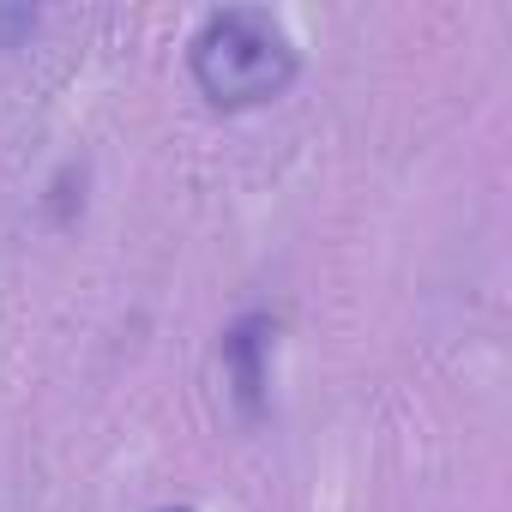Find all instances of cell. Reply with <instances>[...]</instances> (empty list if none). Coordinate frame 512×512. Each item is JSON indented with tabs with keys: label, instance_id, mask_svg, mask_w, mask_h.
<instances>
[{
	"label": "cell",
	"instance_id": "cell-2",
	"mask_svg": "<svg viewBox=\"0 0 512 512\" xmlns=\"http://www.w3.org/2000/svg\"><path fill=\"white\" fill-rule=\"evenodd\" d=\"M266 332H272V320H241V326L223 338V356H229V368H235V386H241L247 410L260 404V386H266V368H260V350L272 344Z\"/></svg>",
	"mask_w": 512,
	"mask_h": 512
},
{
	"label": "cell",
	"instance_id": "cell-1",
	"mask_svg": "<svg viewBox=\"0 0 512 512\" xmlns=\"http://www.w3.org/2000/svg\"><path fill=\"white\" fill-rule=\"evenodd\" d=\"M187 61H193V85L217 109L272 103L296 79V43L260 7H223V13H211L199 25V37H193Z\"/></svg>",
	"mask_w": 512,
	"mask_h": 512
},
{
	"label": "cell",
	"instance_id": "cell-3",
	"mask_svg": "<svg viewBox=\"0 0 512 512\" xmlns=\"http://www.w3.org/2000/svg\"><path fill=\"white\" fill-rule=\"evenodd\" d=\"M163 512H187V506H163Z\"/></svg>",
	"mask_w": 512,
	"mask_h": 512
}]
</instances>
